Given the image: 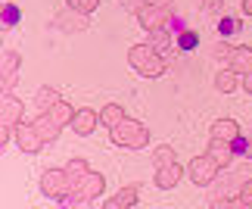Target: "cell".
I'll list each match as a JSON object with an SVG mask.
<instances>
[{
    "label": "cell",
    "mask_w": 252,
    "mask_h": 209,
    "mask_svg": "<svg viewBox=\"0 0 252 209\" xmlns=\"http://www.w3.org/2000/svg\"><path fill=\"white\" fill-rule=\"evenodd\" d=\"M150 44L156 47L159 53H168L171 50V32H168V28H156V32H150Z\"/></svg>",
    "instance_id": "obj_20"
},
{
    "label": "cell",
    "mask_w": 252,
    "mask_h": 209,
    "mask_svg": "<svg viewBox=\"0 0 252 209\" xmlns=\"http://www.w3.org/2000/svg\"><path fill=\"white\" fill-rule=\"evenodd\" d=\"M168 163H178V159H174V147H168V144H159L156 150H153V166H156V169H162V166H168Z\"/></svg>",
    "instance_id": "obj_22"
},
{
    "label": "cell",
    "mask_w": 252,
    "mask_h": 209,
    "mask_svg": "<svg viewBox=\"0 0 252 209\" xmlns=\"http://www.w3.org/2000/svg\"><path fill=\"white\" fill-rule=\"evenodd\" d=\"M196 47H199V32H193V28H184V32L178 35V50L190 53V50H196Z\"/></svg>",
    "instance_id": "obj_21"
},
{
    "label": "cell",
    "mask_w": 252,
    "mask_h": 209,
    "mask_svg": "<svg viewBox=\"0 0 252 209\" xmlns=\"http://www.w3.org/2000/svg\"><path fill=\"white\" fill-rule=\"evenodd\" d=\"M96 125H100V116H96L94 109H87V106L84 109H75V119H72V131H75V135L87 138Z\"/></svg>",
    "instance_id": "obj_11"
},
{
    "label": "cell",
    "mask_w": 252,
    "mask_h": 209,
    "mask_svg": "<svg viewBox=\"0 0 252 209\" xmlns=\"http://www.w3.org/2000/svg\"><path fill=\"white\" fill-rule=\"evenodd\" d=\"M243 13H249V16H252V0H243Z\"/></svg>",
    "instance_id": "obj_34"
},
{
    "label": "cell",
    "mask_w": 252,
    "mask_h": 209,
    "mask_svg": "<svg viewBox=\"0 0 252 209\" xmlns=\"http://www.w3.org/2000/svg\"><path fill=\"white\" fill-rule=\"evenodd\" d=\"M237 72L234 69H230V66H227V69H221L218 75H215V91H221V94H234L237 91Z\"/></svg>",
    "instance_id": "obj_18"
},
{
    "label": "cell",
    "mask_w": 252,
    "mask_h": 209,
    "mask_svg": "<svg viewBox=\"0 0 252 209\" xmlns=\"http://www.w3.org/2000/svg\"><path fill=\"white\" fill-rule=\"evenodd\" d=\"M184 178V166L181 163H168L156 169V187L159 191H171V187H178V181Z\"/></svg>",
    "instance_id": "obj_10"
},
{
    "label": "cell",
    "mask_w": 252,
    "mask_h": 209,
    "mask_svg": "<svg viewBox=\"0 0 252 209\" xmlns=\"http://www.w3.org/2000/svg\"><path fill=\"white\" fill-rule=\"evenodd\" d=\"M69 181H72V194L63 200V206H84V203H91L94 197H100L103 187H106L103 175L91 172V169H87L84 175H78V178H69Z\"/></svg>",
    "instance_id": "obj_2"
},
{
    "label": "cell",
    "mask_w": 252,
    "mask_h": 209,
    "mask_svg": "<svg viewBox=\"0 0 252 209\" xmlns=\"http://www.w3.org/2000/svg\"><path fill=\"white\" fill-rule=\"evenodd\" d=\"M16 81H19V53L6 50L3 53V69H0V88H3V94L13 91Z\"/></svg>",
    "instance_id": "obj_9"
},
{
    "label": "cell",
    "mask_w": 252,
    "mask_h": 209,
    "mask_svg": "<svg viewBox=\"0 0 252 209\" xmlns=\"http://www.w3.org/2000/svg\"><path fill=\"white\" fill-rule=\"evenodd\" d=\"M44 112H50V116H53L56 122H60V128H65V125H72V119H75V109H72V106H69V103H65L63 97L56 100V103H53L50 109H44Z\"/></svg>",
    "instance_id": "obj_17"
},
{
    "label": "cell",
    "mask_w": 252,
    "mask_h": 209,
    "mask_svg": "<svg viewBox=\"0 0 252 209\" xmlns=\"http://www.w3.org/2000/svg\"><path fill=\"white\" fill-rule=\"evenodd\" d=\"M19 25V6L16 3H3V28Z\"/></svg>",
    "instance_id": "obj_26"
},
{
    "label": "cell",
    "mask_w": 252,
    "mask_h": 209,
    "mask_svg": "<svg viewBox=\"0 0 252 209\" xmlns=\"http://www.w3.org/2000/svg\"><path fill=\"white\" fill-rule=\"evenodd\" d=\"M56 100H60V94H56L53 88H41V91H37V103H41V112H44V109H50Z\"/></svg>",
    "instance_id": "obj_25"
},
{
    "label": "cell",
    "mask_w": 252,
    "mask_h": 209,
    "mask_svg": "<svg viewBox=\"0 0 252 209\" xmlns=\"http://www.w3.org/2000/svg\"><path fill=\"white\" fill-rule=\"evenodd\" d=\"M32 125L37 128V135H41L44 138V144H50V140H56V138H60V122H56L53 116H50V112H41V116H37L34 122H32Z\"/></svg>",
    "instance_id": "obj_13"
},
{
    "label": "cell",
    "mask_w": 252,
    "mask_h": 209,
    "mask_svg": "<svg viewBox=\"0 0 252 209\" xmlns=\"http://www.w3.org/2000/svg\"><path fill=\"white\" fill-rule=\"evenodd\" d=\"M174 19L171 3H147L137 13V22L147 28V32H156V28H168V22Z\"/></svg>",
    "instance_id": "obj_6"
},
{
    "label": "cell",
    "mask_w": 252,
    "mask_h": 209,
    "mask_svg": "<svg viewBox=\"0 0 252 209\" xmlns=\"http://www.w3.org/2000/svg\"><path fill=\"white\" fill-rule=\"evenodd\" d=\"M202 9H209V13H218V9H221V0H202Z\"/></svg>",
    "instance_id": "obj_31"
},
{
    "label": "cell",
    "mask_w": 252,
    "mask_h": 209,
    "mask_svg": "<svg viewBox=\"0 0 252 209\" xmlns=\"http://www.w3.org/2000/svg\"><path fill=\"white\" fill-rule=\"evenodd\" d=\"M65 3H69V9H75V13L87 16V13H94V9L100 6V0H65Z\"/></svg>",
    "instance_id": "obj_24"
},
{
    "label": "cell",
    "mask_w": 252,
    "mask_h": 209,
    "mask_svg": "<svg viewBox=\"0 0 252 209\" xmlns=\"http://www.w3.org/2000/svg\"><path fill=\"white\" fill-rule=\"evenodd\" d=\"M137 197H140L137 187H122V191L115 194V197H109L103 206L106 209H128V206H137Z\"/></svg>",
    "instance_id": "obj_15"
},
{
    "label": "cell",
    "mask_w": 252,
    "mask_h": 209,
    "mask_svg": "<svg viewBox=\"0 0 252 209\" xmlns=\"http://www.w3.org/2000/svg\"><path fill=\"white\" fill-rule=\"evenodd\" d=\"M218 163L212 159L209 153H202V156H193L190 163H187V175H190V181L193 184H199V187H206L215 181V175H218Z\"/></svg>",
    "instance_id": "obj_7"
},
{
    "label": "cell",
    "mask_w": 252,
    "mask_h": 209,
    "mask_svg": "<svg viewBox=\"0 0 252 209\" xmlns=\"http://www.w3.org/2000/svg\"><path fill=\"white\" fill-rule=\"evenodd\" d=\"M240 28H243V22H240L237 16H224L218 22V32H221V37H230V35H237Z\"/></svg>",
    "instance_id": "obj_23"
},
{
    "label": "cell",
    "mask_w": 252,
    "mask_h": 209,
    "mask_svg": "<svg viewBox=\"0 0 252 209\" xmlns=\"http://www.w3.org/2000/svg\"><path fill=\"white\" fill-rule=\"evenodd\" d=\"M206 153L215 159V163L224 169V166H230V159H234V147H230V140H221V138H212L209 140V150Z\"/></svg>",
    "instance_id": "obj_14"
},
{
    "label": "cell",
    "mask_w": 252,
    "mask_h": 209,
    "mask_svg": "<svg viewBox=\"0 0 252 209\" xmlns=\"http://www.w3.org/2000/svg\"><path fill=\"white\" fill-rule=\"evenodd\" d=\"M243 131H240V125L234 119H218V122H212V138H221V140H234L240 138Z\"/></svg>",
    "instance_id": "obj_16"
},
{
    "label": "cell",
    "mask_w": 252,
    "mask_h": 209,
    "mask_svg": "<svg viewBox=\"0 0 252 209\" xmlns=\"http://www.w3.org/2000/svg\"><path fill=\"white\" fill-rule=\"evenodd\" d=\"M147 3H150V0H122V6L128 9V13H134V16H137V13H140V9L147 6Z\"/></svg>",
    "instance_id": "obj_30"
},
{
    "label": "cell",
    "mask_w": 252,
    "mask_h": 209,
    "mask_svg": "<svg viewBox=\"0 0 252 209\" xmlns=\"http://www.w3.org/2000/svg\"><path fill=\"white\" fill-rule=\"evenodd\" d=\"M109 138H112L115 147H128V150H140V147L150 144L147 125H143V122H137V119H128V116H125L115 128H109Z\"/></svg>",
    "instance_id": "obj_3"
},
{
    "label": "cell",
    "mask_w": 252,
    "mask_h": 209,
    "mask_svg": "<svg viewBox=\"0 0 252 209\" xmlns=\"http://www.w3.org/2000/svg\"><path fill=\"white\" fill-rule=\"evenodd\" d=\"M237 200H240V206H243V209H252V178L240 187V197H237Z\"/></svg>",
    "instance_id": "obj_28"
},
{
    "label": "cell",
    "mask_w": 252,
    "mask_h": 209,
    "mask_svg": "<svg viewBox=\"0 0 252 209\" xmlns=\"http://www.w3.org/2000/svg\"><path fill=\"white\" fill-rule=\"evenodd\" d=\"M87 169H91V166H87L84 159H69V163H65V172H69V178H78V175H84Z\"/></svg>",
    "instance_id": "obj_27"
},
{
    "label": "cell",
    "mask_w": 252,
    "mask_h": 209,
    "mask_svg": "<svg viewBox=\"0 0 252 209\" xmlns=\"http://www.w3.org/2000/svg\"><path fill=\"white\" fill-rule=\"evenodd\" d=\"M128 63H131V69L137 75H143V78H159V75H165V56H162L150 41L134 44L128 50Z\"/></svg>",
    "instance_id": "obj_1"
},
{
    "label": "cell",
    "mask_w": 252,
    "mask_h": 209,
    "mask_svg": "<svg viewBox=\"0 0 252 209\" xmlns=\"http://www.w3.org/2000/svg\"><path fill=\"white\" fill-rule=\"evenodd\" d=\"M243 88L252 94V72H249V75H243Z\"/></svg>",
    "instance_id": "obj_33"
},
{
    "label": "cell",
    "mask_w": 252,
    "mask_h": 209,
    "mask_svg": "<svg viewBox=\"0 0 252 209\" xmlns=\"http://www.w3.org/2000/svg\"><path fill=\"white\" fill-rule=\"evenodd\" d=\"M249 144H252V140H246L243 135L230 140V147H234V153H237V156H246V153H249Z\"/></svg>",
    "instance_id": "obj_29"
},
{
    "label": "cell",
    "mask_w": 252,
    "mask_h": 209,
    "mask_svg": "<svg viewBox=\"0 0 252 209\" xmlns=\"http://www.w3.org/2000/svg\"><path fill=\"white\" fill-rule=\"evenodd\" d=\"M41 194L50 197L53 203H63L65 197L72 194V181H69V172L63 169H47V172L41 175Z\"/></svg>",
    "instance_id": "obj_4"
},
{
    "label": "cell",
    "mask_w": 252,
    "mask_h": 209,
    "mask_svg": "<svg viewBox=\"0 0 252 209\" xmlns=\"http://www.w3.org/2000/svg\"><path fill=\"white\" fill-rule=\"evenodd\" d=\"M22 100L13 97V94H3V103H0V144H6L9 135H16V125L22 122Z\"/></svg>",
    "instance_id": "obj_5"
},
{
    "label": "cell",
    "mask_w": 252,
    "mask_h": 209,
    "mask_svg": "<svg viewBox=\"0 0 252 209\" xmlns=\"http://www.w3.org/2000/svg\"><path fill=\"white\" fill-rule=\"evenodd\" d=\"M227 66L237 75H249L252 72V47H234L227 56Z\"/></svg>",
    "instance_id": "obj_12"
},
{
    "label": "cell",
    "mask_w": 252,
    "mask_h": 209,
    "mask_svg": "<svg viewBox=\"0 0 252 209\" xmlns=\"http://www.w3.org/2000/svg\"><path fill=\"white\" fill-rule=\"evenodd\" d=\"M122 119H125V109L119 106V103H106L103 112H100V125H106V128H115Z\"/></svg>",
    "instance_id": "obj_19"
},
{
    "label": "cell",
    "mask_w": 252,
    "mask_h": 209,
    "mask_svg": "<svg viewBox=\"0 0 252 209\" xmlns=\"http://www.w3.org/2000/svg\"><path fill=\"white\" fill-rule=\"evenodd\" d=\"M168 32H174V35H181V32H184V22H181L178 16H174L171 22H168Z\"/></svg>",
    "instance_id": "obj_32"
},
{
    "label": "cell",
    "mask_w": 252,
    "mask_h": 209,
    "mask_svg": "<svg viewBox=\"0 0 252 209\" xmlns=\"http://www.w3.org/2000/svg\"><path fill=\"white\" fill-rule=\"evenodd\" d=\"M13 138H16V147L25 150V153H37V150L44 147V138L37 135V128L32 125V122H19Z\"/></svg>",
    "instance_id": "obj_8"
}]
</instances>
